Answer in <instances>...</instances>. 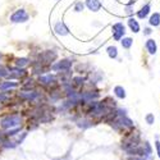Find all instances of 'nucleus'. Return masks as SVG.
Wrapping results in <instances>:
<instances>
[{
    "instance_id": "nucleus-1",
    "label": "nucleus",
    "mask_w": 160,
    "mask_h": 160,
    "mask_svg": "<svg viewBox=\"0 0 160 160\" xmlns=\"http://www.w3.org/2000/svg\"><path fill=\"white\" fill-rule=\"evenodd\" d=\"M110 124L117 132L124 133V135L128 132H131L132 129H135V124H133V122L127 115H117L110 122Z\"/></svg>"
},
{
    "instance_id": "nucleus-2",
    "label": "nucleus",
    "mask_w": 160,
    "mask_h": 160,
    "mask_svg": "<svg viewBox=\"0 0 160 160\" xmlns=\"http://www.w3.org/2000/svg\"><path fill=\"white\" fill-rule=\"evenodd\" d=\"M21 123H22V118L17 114H12V115L4 117L0 121V127L3 129H12V128H17Z\"/></svg>"
},
{
    "instance_id": "nucleus-3",
    "label": "nucleus",
    "mask_w": 160,
    "mask_h": 160,
    "mask_svg": "<svg viewBox=\"0 0 160 160\" xmlns=\"http://www.w3.org/2000/svg\"><path fill=\"white\" fill-rule=\"evenodd\" d=\"M112 32H113V38L115 41H121L126 35V27L122 22H117L112 26Z\"/></svg>"
},
{
    "instance_id": "nucleus-4",
    "label": "nucleus",
    "mask_w": 160,
    "mask_h": 160,
    "mask_svg": "<svg viewBox=\"0 0 160 160\" xmlns=\"http://www.w3.org/2000/svg\"><path fill=\"white\" fill-rule=\"evenodd\" d=\"M28 18L30 16L27 14V12L24 9H18L10 16V22L12 23H24L28 21Z\"/></svg>"
},
{
    "instance_id": "nucleus-5",
    "label": "nucleus",
    "mask_w": 160,
    "mask_h": 160,
    "mask_svg": "<svg viewBox=\"0 0 160 160\" xmlns=\"http://www.w3.org/2000/svg\"><path fill=\"white\" fill-rule=\"evenodd\" d=\"M73 65V62L71 59H63L60 62H57L51 65L52 71H69V68Z\"/></svg>"
},
{
    "instance_id": "nucleus-6",
    "label": "nucleus",
    "mask_w": 160,
    "mask_h": 160,
    "mask_svg": "<svg viewBox=\"0 0 160 160\" xmlns=\"http://www.w3.org/2000/svg\"><path fill=\"white\" fill-rule=\"evenodd\" d=\"M145 49L146 51H148V54L149 55H155L156 52H158V44L154 38H149V40H146V42H145Z\"/></svg>"
},
{
    "instance_id": "nucleus-7",
    "label": "nucleus",
    "mask_w": 160,
    "mask_h": 160,
    "mask_svg": "<svg viewBox=\"0 0 160 160\" xmlns=\"http://www.w3.org/2000/svg\"><path fill=\"white\" fill-rule=\"evenodd\" d=\"M57 58V52L55 51H51V50H48L45 52H42L41 55H40V59L42 62H40V64H45V63H50L52 62Z\"/></svg>"
},
{
    "instance_id": "nucleus-8",
    "label": "nucleus",
    "mask_w": 160,
    "mask_h": 160,
    "mask_svg": "<svg viewBox=\"0 0 160 160\" xmlns=\"http://www.w3.org/2000/svg\"><path fill=\"white\" fill-rule=\"evenodd\" d=\"M150 14H151V4L150 3L145 4L140 10H137V18H140V19H146Z\"/></svg>"
},
{
    "instance_id": "nucleus-9",
    "label": "nucleus",
    "mask_w": 160,
    "mask_h": 160,
    "mask_svg": "<svg viewBox=\"0 0 160 160\" xmlns=\"http://www.w3.org/2000/svg\"><path fill=\"white\" fill-rule=\"evenodd\" d=\"M127 24H128V27L129 30L133 32V33H138L141 31V26L138 23V21L136 18H133V17H129L128 21H127Z\"/></svg>"
},
{
    "instance_id": "nucleus-10",
    "label": "nucleus",
    "mask_w": 160,
    "mask_h": 160,
    "mask_svg": "<svg viewBox=\"0 0 160 160\" xmlns=\"http://www.w3.org/2000/svg\"><path fill=\"white\" fill-rule=\"evenodd\" d=\"M54 31H55V33L59 35V36H65V35L69 33V30L67 28V26H65L63 22H57V23H55Z\"/></svg>"
},
{
    "instance_id": "nucleus-11",
    "label": "nucleus",
    "mask_w": 160,
    "mask_h": 160,
    "mask_svg": "<svg viewBox=\"0 0 160 160\" xmlns=\"http://www.w3.org/2000/svg\"><path fill=\"white\" fill-rule=\"evenodd\" d=\"M149 26L150 27H159L160 26V13L154 12L149 17Z\"/></svg>"
},
{
    "instance_id": "nucleus-12",
    "label": "nucleus",
    "mask_w": 160,
    "mask_h": 160,
    "mask_svg": "<svg viewBox=\"0 0 160 160\" xmlns=\"http://www.w3.org/2000/svg\"><path fill=\"white\" fill-rule=\"evenodd\" d=\"M86 5L91 12H99L101 8L100 0H86Z\"/></svg>"
},
{
    "instance_id": "nucleus-13",
    "label": "nucleus",
    "mask_w": 160,
    "mask_h": 160,
    "mask_svg": "<svg viewBox=\"0 0 160 160\" xmlns=\"http://www.w3.org/2000/svg\"><path fill=\"white\" fill-rule=\"evenodd\" d=\"M9 78H23L24 76H27V72L21 68H14L9 71Z\"/></svg>"
},
{
    "instance_id": "nucleus-14",
    "label": "nucleus",
    "mask_w": 160,
    "mask_h": 160,
    "mask_svg": "<svg viewBox=\"0 0 160 160\" xmlns=\"http://www.w3.org/2000/svg\"><path fill=\"white\" fill-rule=\"evenodd\" d=\"M18 86L17 82H13V81H4V82H0V91H7V90H13Z\"/></svg>"
},
{
    "instance_id": "nucleus-15",
    "label": "nucleus",
    "mask_w": 160,
    "mask_h": 160,
    "mask_svg": "<svg viewBox=\"0 0 160 160\" xmlns=\"http://www.w3.org/2000/svg\"><path fill=\"white\" fill-rule=\"evenodd\" d=\"M113 92H114V95L118 98V99H126V96H127V94H126V90H124V87L123 86H115L114 87V90H113Z\"/></svg>"
},
{
    "instance_id": "nucleus-16",
    "label": "nucleus",
    "mask_w": 160,
    "mask_h": 160,
    "mask_svg": "<svg viewBox=\"0 0 160 160\" xmlns=\"http://www.w3.org/2000/svg\"><path fill=\"white\" fill-rule=\"evenodd\" d=\"M38 82L41 83V85H44V86H49V85H51L52 82H55V77L54 76H44V77H40L38 78Z\"/></svg>"
},
{
    "instance_id": "nucleus-17",
    "label": "nucleus",
    "mask_w": 160,
    "mask_h": 160,
    "mask_svg": "<svg viewBox=\"0 0 160 160\" xmlns=\"http://www.w3.org/2000/svg\"><path fill=\"white\" fill-rule=\"evenodd\" d=\"M121 45H122V48L126 49V50L131 49L132 45H133V38H131V37H123V38L121 40Z\"/></svg>"
},
{
    "instance_id": "nucleus-18",
    "label": "nucleus",
    "mask_w": 160,
    "mask_h": 160,
    "mask_svg": "<svg viewBox=\"0 0 160 160\" xmlns=\"http://www.w3.org/2000/svg\"><path fill=\"white\" fill-rule=\"evenodd\" d=\"M106 52H108V55L110 59H117L118 58V49L117 46H108L106 48Z\"/></svg>"
},
{
    "instance_id": "nucleus-19",
    "label": "nucleus",
    "mask_w": 160,
    "mask_h": 160,
    "mask_svg": "<svg viewBox=\"0 0 160 160\" xmlns=\"http://www.w3.org/2000/svg\"><path fill=\"white\" fill-rule=\"evenodd\" d=\"M36 96H37L36 91H27V92H23V94H19V98L26 99V100H33Z\"/></svg>"
},
{
    "instance_id": "nucleus-20",
    "label": "nucleus",
    "mask_w": 160,
    "mask_h": 160,
    "mask_svg": "<svg viewBox=\"0 0 160 160\" xmlns=\"http://www.w3.org/2000/svg\"><path fill=\"white\" fill-rule=\"evenodd\" d=\"M16 64H17L18 68H22V67H24V65L28 64V59H26V58H18V59L16 60Z\"/></svg>"
},
{
    "instance_id": "nucleus-21",
    "label": "nucleus",
    "mask_w": 160,
    "mask_h": 160,
    "mask_svg": "<svg viewBox=\"0 0 160 160\" xmlns=\"http://www.w3.org/2000/svg\"><path fill=\"white\" fill-rule=\"evenodd\" d=\"M145 121H146V123L148 124H154L155 123V117H154V114L152 113H149V114H146V117H145Z\"/></svg>"
},
{
    "instance_id": "nucleus-22",
    "label": "nucleus",
    "mask_w": 160,
    "mask_h": 160,
    "mask_svg": "<svg viewBox=\"0 0 160 160\" xmlns=\"http://www.w3.org/2000/svg\"><path fill=\"white\" fill-rule=\"evenodd\" d=\"M135 13V10H133V5H126V8H124V14L126 16H128V17H132V14Z\"/></svg>"
},
{
    "instance_id": "nucleus-23",
    "label": "nucleus",
    "mask_w": 160,
    "mask_h": 160,
    "mask_svg": "<svg viewBox=\"0 0 160 160\" xmlns=\"http://www.w3.org/2000/svg\"><path fill=\"white\" fill-rule=\"evenodd\" d=\"M83 8H85V4H83L82 2H78V3L74 5L73 10H74V12H77V13H79V12H82V10H83Z\"/></svg>"
},
{
    "instance_id": "nucleus-24",
    "label": "nucleus",
    "mask_w": 160,
    "mask_h": 160,
    "mask_svg": "<svg viewBox=\"0 0 160 160\" xmlns=\"http://www.w3.org/2000/svg\"><path fill=\"white\" fill-rule=\"evenodd\" d=\"M5 77H9V71L4 67H0V78H5Z\"/></svg>"
},
{
    "instance_id": "nucleus-25",
    "label": "nucleus",
    "mask_w": 160,
    "mask_h": 160,
    "mask_svg": "<svg viewBox=\"0 0 160 160\" xmlns=\"http://www.w3.org/2000/svg\"><path fill=\"white\" fill-rule=\"evenodd\" d=\"M142 32H143V35H145V36H150V35L152 33V27L148 26V27H145V28H143V31H142Z\"/></svg>"
},
{
    "instance_id": "nucleus-26",
    "label": "nucleus",
    "mask_w": 160,
    "mask_h": 160,
    "mask_svg": "<svg viewBox=\"0 0 160 160\" xmlns=\"http://www.w3.org/2000/svg\"><path fill=\"white\" fill-rule=\"evenodd\" d=\"M155 149H156L158 156L160 158V141H159V140H156V141H155Z\"/></svg>"
},
{
    "instance_id": "nucleus-27",
    "label": "nucleus",
    "mask_w": 160,
    "mask_h": 160,
    "mask_svg": "<svg viewBox=\"0 0 160 160\" xmlns=\"http://www.w3.org/2000/svg\"><path fill=\"white\" fill-rule=\"evenodd\" d=\"M8 100V96L4 94V92H0V102H5Z\"/></svg>"
},
{
    "instance_id": "nucleus-28",
    "label": "nucleus",
    "mask_w": 160,
    "mask_h": 160,
    "mask_svg": "<svg viewBox=\"0 0 160 160\" xmlns=\"http://www.w3.org/2000/svg\"><path fill=\"white\" fill-rule=\"evenodd\" d=\"M135 160H150V158H137V159H135Z\"/></svg>"
},
{
    "instance_id": "nucleus-29",
    "label": "nucleus",
    "mask_w": 160,
    "mask_h": 160,
    "mask_svg": "<svg viewBox=\"0 0 160 160\" xmlns=\"http://www.w3.org/2000/svg\"><path fill=\"white\" fill-rule=\"evenodd\" d=\"M0 58H2V52H0Z\"/></svg>"
},
{
    "instance_id": "nucleus-30",
    "label": "nucleus",
    "mask_w": 160,
    "mask_h": 160,
    "mask_svg": "<svg viewBox=\"0 0 160 160\" xmlns=\"http://www.w3.org/2000/svg\"><path fill=\"white\" fill-rule=\"evenodd\" d=\"M57 2H58V0H57Z\"/></svg>"
}]
</instances>
